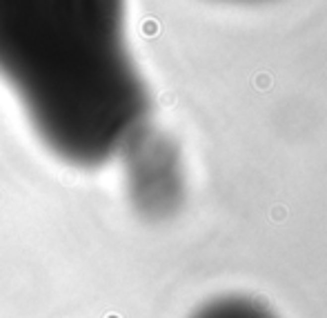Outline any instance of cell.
Returning <instances> with one entry per match:
<instances>
[{
  "mask_svg": "<svg viewBox=\"0 0 327 318\" xmlns=\"http://www.w3.org/2000/svg\"><path fill=\"white\" fill-rule=\"evenodd\" d=\"M130 160L127 190L133 205L149 216H160L172 209L178 191V176L172 151L158 140H151L145 131L125 149Z\"/></svg>",
  "mask_w": 327,
  "mask_h": 318,
  "instance_id": "2",
  "label": "cell"
},
{
  "mask_svg": "<svg viewBox=\"0 0 327 318\" xmlns=\"http://www.w3.org/2000/svg\"><path fill=\"white\" fill-rule=\"evenodd\" d=\"M0 80L58 160L94 169L145 129L125 0H0Z\"/></svg>",
  "mask_w": 327,
  "mask_h": 318,
  "instance_id": "1",
  "label": "cell"
},
{
  "mask_svg": "<svg viewBox=\"0 0 327 318\" xmlns=\"http://www.w3.org/2000/svg\"><path fill=\"white\" fill-rule=\"evenodd\" d=\"M192 318H276L262 303L250 296H220L205 303Z\"/></svg>",
  "mask_w": 327,
  "mask_h": 318,
  "instance_id": "3",
  "label": "cell"
}]
</instances>
